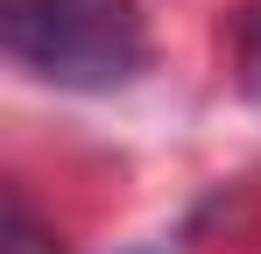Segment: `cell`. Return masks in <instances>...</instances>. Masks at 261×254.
<instances>
[{"label": "cell", "mask_w": 261, "mask_h": 254, "mask_svg": "<svg viewBox=\"0 0 261 254\" xmlns=\"http://www.w3.org/2000/svg\"><path fill=\"white\" fill-rule=\"evenodd\" d=\"M233 78L247 99H261V0H247L233 14Z\"/></svg>", "instance_id": "cell-2"}, {"label": "cell", "mask_w": 261, "mask_h": 254, "mask_svg": "<svg viewBox=\"0 0 261 254\" xmlns=\"http://www.w3.org/2000/svg\"><path fill=\"white\" fill-rule=\"evenodd\" d=\"M0 42L21 71L71 92H113L148 57L134 0H0Z\"/></svg>", "instance_id": "cell-1"}, {"label": "cell", "mask_w": 261, "mask_h": 254, "mask_svg": "<svg viewBox=\"0 0 261 254\" xmlns=\"http://www.w3.org/2000/svg\"><path fill=\"white\" fill-rule=\"evenodd\" d=\"M0 254H57V240L43 233V219L29 212L21 191H7V212H0Z\"/></svg>", "instance_id": "cell-3"}]
</instances>
